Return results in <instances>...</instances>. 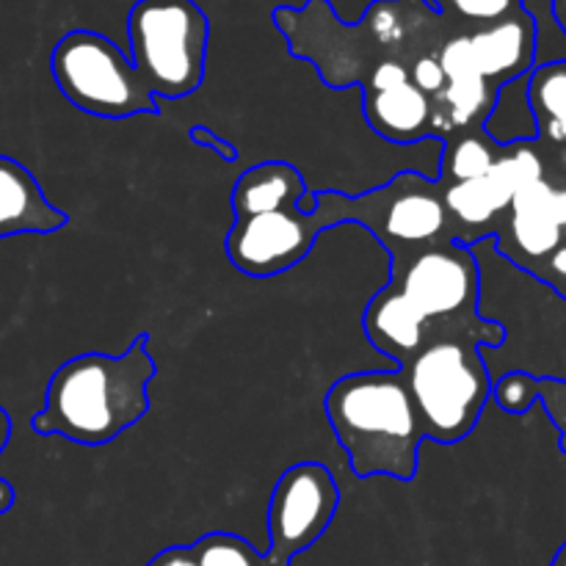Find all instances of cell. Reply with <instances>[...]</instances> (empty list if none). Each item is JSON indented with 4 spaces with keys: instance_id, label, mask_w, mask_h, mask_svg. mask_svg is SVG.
Here are the masks:
<instances>
[{
    "instance_id": "1",
    "label": "cell",
    "mask_w": 566,
    "mask_h": 566,
    "mask_svg": "<svg viewBox=\"0 0 566 566\" xmlns=\"http://www.w3.org/2000/svg\"><path fill=\"white\" fill-rule=\"evenodd\" d=\"M274 25L287 36L291 53L313 61L329 88L363 83L385 61L412 66L464 33L437 14L429 0H376L357 25H343L329 0H310L304 9H274Z\"/></svg>"
},
{
    "instance_id": "2",
    "label": "cell",
    "mask_w": 566,
    "mask_h": 566,
    "mask_svg": "<svg viewBox=\"0 0 566 566\" xmlns=\"http://www.w3.org/2000/svg\"><path fill=\"white\" fill-rule=\"evenodd\" d=\"M155 376L158 365L147 332L119 357L88 352L66 359L50 376L44 407L31 418V429L75 446H111L149 412L147 387Z\"/></svg>"
},
{
    "instance_id": "3",
    "label": "cell",
    "mask_w": 566,
    "mask_h": 566,
    "mask_svg": "<svg viewBox=\"0 0 566 566\" xmlns=\"http://www.w3.org/2000/svg\"><path fill=\"white\" fill-rule=\"evenodd\" d=\"M324 412L357 479L418 475L426 431L401 370L343 376L324 396Z\"/></svg>"
},
{
    "instance_id": "4",
    "label": "cell",
    "mask_w": 566,
    "mask_h": 566,
    "mask_svg": "<svg viewBox=\"0 0 566 566\" xmlns=\"http://www.w3.org/2000/svg\"><path fill=\"white\" fill-rule=\"evenodd\" d=\"M387 287L401 293L426 321L479 346H501L506 332L479 315L481 274L470 247L437 241L390 254Z\"/></svg>"
},
{
    "instance_id": "5",
    "label": "cell",
    "mask_w": 566,
    "mask_h": 566,
    "mask_svg": "<svg viewBox=\"0 0 566 566\" xmlns=\"http://www.w3.org/2000/svg\"><path fill=\"white\" fill-rule=\"evenodd\" d=\"M479 348V343L468 337H440L426 343L398 368L423 423L426 440L457 446L479 426L495 385Z\"/></svg>"
},
{
    "instance_id": "6",
    "label": "cell",
    "mask_w": 566,
    "mask_h": 566,
    "mask_svg": "<svg viewBox=\"0 0 566 566\" xmlns=\"http://www.w3.org/2000/svg\"><path fill=\"white\" fill-rule=\"evenodd\" d=\"M315 224L321 232L346 221L363 224L387 252H407L437 241H453L442 205V182L418 171H401L385 186L346 197L337 191L315 193Z\"/></svg>"
},
{
    "instance_id": "7",
    "label": "cell",
    "mask_w": 566,
    "mask_h": 566,
    "mask_svg": "<svg viewBox=\"0 0 566 566\" xmlns=\"http://www.w3.org/2000/svg\"><path fill=\"white\" fill-rule=\"evenodd\" d=\"M130 64L155 97L199 92L208 61L210 20L193 0H138L127 14Z\"/></svg>"
},
{
    "instance_id": "8",
    "label": "cell",
    "mask_w": 566,
    "mask_h": 566,
    "mask_svg": "<svg viewBox=\"0 0 566 566\" xmlns=\"http://www.w3.org/2000/svg\"><path fill=\"white\" fill-rule=\"evenodd\" d=\"M50 72L59 92L77 111L99 119L158 116V97L125 53L97 31H70L50 55Z\"/></svg>"
},
{
    "instance_id": "9",
    "label": "cell",
    "mask_w": 566,
    "mask_h": 566,
    "mask_svg": "<svg viewBox=\"0 0 566 566\" xmlns=\"http://www.w3.org/2000/svg\"><path fill=\"white\" fill-rule=\"evenodd\" d=\"M340 486L326 464L302 462L287 468L269 501V566H291L315 545L335 520Z\"/></svg>"
},
{
    "instance_id": "10",
    "label": "cell",
    "mask_w": 566,
    "mask_h": 566,
    "mask_svg": "<svg viewBox=\"0 0 566 566\" xmlns=\"http://www.w3.org/2000/svg\"><path fill=\"white\" fill-rule=\"evenodd\" d=\"M539 180H545V164L531 147V142L506 144L492 169L479 180H440L448 230H451L453 241L462 247H473L479 238L495 232V221L506 216L514 193Z\"/></svg>"
},
{
    "instance_id": "11",
    "label": "cell",
    "mask_w": 566,
    "mask_h": 566,
    "mask_svg": "<svg viewBox=\"0 0 566 566\" xmlns=\"http://www.w3.org/2000/svg\"><path fill=\"white\" fill-rule=\"evenodd\" d=\"M318 235L321 227L313 213H302L298 208L276 210L232 221L224 249L232 269L254 280H269L304 263Z\"/></svg>"
},
{
    "instance_id": "12",
    "label": "cell",
    "mask_w": 566,
    "mask_h": 566,
    "mask_svg": "<svg viewBox=\"0 0 566 566\" xmlns=\"http://www.w3.org/2000/svg\"><path fill=\"white\" fill-rule=\"evenodd\" d=\"M468 42L479 75L497 88L528 77L536 66V20L525 9L492 25L473 28Z\"/></svg>"
},
{
    "instance_id": "13",
    "label": "cell",
    "mask_w": 566,
    "mask_h": 566,
    "mask_svg": "<svg viewBox=\"0 0 566 566\" xmlns=\"http://www.w3.org/2000/svg\"><path fill=\"white\" fill-rule=\"evenodd\" d=\"M553 197H556V188L547 180H539L514 193L509 205L506 230L497 232V243L512 241L514 249H509L506 254L523 269L545 263L564 243V230L556 221Z\"/></svg>"
},
{
    "instance_id": "14",
    "label": "cell",
    "mask_w": 566,
    "mask_h": 566,
    "mask_svg": "<svg viewBox=\"0 0 566 566\" xmlns=\"http://www.w3.org/2000/svg\"><path fill=\"white\" fill-rule=\"evenodd\" d=\"M363 329L370 346L385 357L396 359L398 368L407 365L426 343L440 340V337H457L426 321L401 293L390 291V287H381L368 302L363 315Z\"/></svg>"
},
{
    "instance_id": "15",
    "label": "cell",
    "mask_w": 566,
    "mask_h": 566,
    "mask_svg": "<svg viewBox=\"0 0 566 566\" xmlns=\"http://www.w3.org/2000/svg\"><path fill=\"white\" fill-rule=\"evenodd\" d=\"M70 224V216L48 202L36 177L17 160L0 155V238L50 235Z\"/></svg>"
},
{
    "instance_id": "16",
    "label": "cell",
    "mask_w": 566,
    "mask_h": 566,
    "mask_svg": "<svg viewBox=\"0 0 566 566\" xmlns=\"http://www.w3.org/2000/svg\"><path fill=\"white\" fill-rule=\"evenodd\" d=\"M365 122L376 136L392 144H415L431 138V97L412 81L385 92H363Z\"/></svg>"
},
{
    "instance_id": "17",
    "label": "cell",
    "mask_w": 566,
    "mask_h": 566,
    "mask_svg": "<svg viewBox=\"0 0 566 566\" xmlns=\"http://www.w3.org/2000/svg\"><path fill=\"white\" fill-rule=\"evenodd\" d=\"M307 193V182L296 166L285 160H265L249 166L235 180L230 193V208L235 219L276 213V210H296Z\"/></svg>"
},
{
    "instance_id": "18",
    "label": "cell",
    "mask_w": 566,
    "mask_h": 566,
    "mask_svg": "<svg viewBox=\"0 0 566 566\" xmlns=\"http://www.w3.org/2000/svg\"><path fill=\"white\" fill-rule=\"evenodd\" d=\"M501 88L484 77L448 81L442 92L431 97V136L448 138L470 130H484V122L495 111Z\"/></svg>"
},
{
    "instance_id": "19",
    "label": "cell",
    "mask_w": 566,
    "mask_h": 566,
    "mask_svg": "<svg viewBox=\"0 0 566 566\" xmlns=\"http://www.w3.org/2000/svg\"><path fill=\"white\" fill-rule=\"evenodd\" d=\"M525 99L536 122V138L566 144V61L534 66L525 81Z\"/></svg>"
},
{
    "instance_id": "20",
    "label": "cell",
    "mask_w": 566,
    "mask_h": 566,
    "mask_svg": "<svg viewBox=\"0 0 566 566\" xmlns=\"http://www.w3.org/2000/svg\"><path fill=\"white\" fill-rule=\"evenodd\" d=\"M442 149L446 153H442V169L440 177H437L442 182L479 180L492 169L497 155L503 153L501 144L492 142L484 130H470L462 133V136L448 138Z\"/></svg>"
},
{
    "instance_id": "21",
    "label": "cell",
    "mask_w": 566,
    "mask_h": 566,
    "mask_svg": "<svg viewBox=\"0 0 566 566\" xmlns=\"http://www.w3.org/2000/svg\"><path fill=\"white\" fill-rule=\"evenodd\" d=\"M429 6L464 31L492 25L523 11V0H429Z\"/></svg>"
},
{
    "instance_id": "22",
    "label": "cell",
    "mask_w": 566,
    "mask_h": 566,
    "mask_svg": "<svg viewBox=\"0 0 566 566\" xmlns=\"http://www.w3.org/2000/svg\"><path fill=\"white\" fill-rule=\"evenodd\" d=\"M199 566H269L263 553L254 551L243 536L227 534V531H213L205 534L191 545Z\"/></svg>"
},
{
    "instance_id": "23",
    "label": "cell",
    "mask_w": 566,
    "mask_h": 566,
    "mask_svg": "<svg viewBox=\"0 0 566 566\" xmlns=\"http://www.w3.org/2000/svg\"><path fill=\"white\" fill-rule=\"evenodd\" d=\"M536 379L539 376L512 370L492 385V401L509 415H525L536 403Z\"/></svg>"
},
{
    "instance_id": "24",
    "label": "cell",
    "mask_w": 566,
    "mask_h": 566,
    "mask_svg": "<svg viewBox=\"0 0 566 566\" xmlns=\"http://www.w3.org/2000/svg\"><path fill=\"white\" fill-rule=\"evenodd\" d=\"M437 61H440L442 72H446L448 81H464V77H481L479 70H475L473 50H470L468 31L457 33V36L448 39L446 44L437 53Z\"/></svg>"
},
{
    "instance_id": "25",
    "label": "cell",
    "mask_w": 566,
    "mask_h": 566,
    "mask_svg": "<svg viewBox=\"0 0 566 566\" xmlns=\"http://www.w3.org/2000/svg\"><path fill=\"white\" fill-rule=\"evenodd\" d=\"M536 401L545 403L551 420L558 426L562 437H566V379L539 376L536 379Z\"/></svg>"
},
{
    "instance_id": "26",
    "label": "cell",
    "mask_w": 566,
    "mask_h": 566,
    "mask_svg": "<svg viewBox=\"0 0 566 566\" xmlns=\"http://www.w3.org/2000/svg\"><path fill=\"white\" fill-rule=\"evenodd\" d=\"M409 81H412L423 94L434 97L437 92H442V88H446L448 77H446V72H442L437 55H423V59H418L412 66H409Z\"/></svg>"
},
{
    "instance_id": "27",
    "label": "cell",
    "mask_w": 566,
    "mask_h": 566,
    "mask_svg": "<svg viewBox=\"0 0 566 566\" xmlns=\"http://www.w3.org/2000/svg\"><path fill=\"white\" fill-rule=\"evenodd\" d=\"M401 83H409V66L398 64V61H385L368 72V77L363 81V92H385V88L401 86Z\"/></svg>"
},
{
    "instance_id": "28",
    "label": "cell",
    "mask_w": 566,
    "mask_h": 566,
    "mask_svg": "<svg viewBox=\"0 0 566 566\" xmlns=\"http://www.w3.org/2000/svg\"><path fill=\"white\" fill-rule=\"evenodd\" d=\"M188 138H191V142L197 144V147L210 149V153L219 155V158L224 160V164H235V160H238V147H235V144L227 142V138L219 136V133H216V130H210L208 125L188 127Z\"/></svg>"
},
{
    "instance_id": "29",
    "label": "cell",
    "mask_w": 566,
    "mask_h": 566,
    "mask_svg": "<svg viewBox=\"0 0 566 566\" xmlns=\"http://www.w3.org/2000/svg\"><path fill=\"white\" fill-rule=\"evenodd\" d=\"M147 566H199V562L193 556L191 545H175L160 551Z\"/></svg>"
},
{
    "instance_id": "30",
    "label": "cell",
    "mask_w": 566,
    "mask_h": 566,
    "mask_svg": "<svg viewBox=\"0 0 566 566\" xmlns=\"http://www.w3.org/2000/svg\"><path fill=\"white\" fill-rule=\"evenodd\" d=\"M545 263H547V274L542 276H545V280L562 293V296H566V243H562V247L545 260Z\"/></svg>"
},
{
    "instance_id": "31",
    "label": "cell",
    "mask_w": 566,
    "mask_h": 566,
    "mask_svg": "<svg viewBox=\"0 0 566 566\" xmlns=\"http://www.w3.org/2000/svg\"><path fill=\"white\" fill-rule=\"evenodd\" d=\"M14 486L9 484L6 479H0V514L11 512V506H14Z\"/></svg>"
},
{
    "instance_id": "32",
    "label": "cell",
    "mask_w": 566,
    "mask_h": 566,
    "mask_svg": "<svg viewBox=\"0 0 566 566\" xmlns=\"http://www.w3.org/2000/svg\"><path fill=\"white\" fill-rule=\"evenodd\" d=\"M9 440H11V418H9V412L0 407V453L6 451Z\"/></svg>"
},
{
    "instance_id": "33",
    "label": "cell",
    "mask_w": 566,
    "mask_h": 566,
    "mask_svg": "<svg viewBox=\"0 0 566 566\" xmlns=\"http://www.w3.org/2000/svg\"><path fill=\"white\" fill-rule=\"evenodd\" d=\"M553 208H556V221L562 224V230H566V188L564 191H556V197H553Z\"/></svg>"
},
{
    "instance_id": "34",
    "label": "cell",
    "mask_w": 566,
    "mask_h": 566,
    "mask_svg": "<svg viewBox=\"0 0 566 566\" xmlns=\"http://www.w3.org/2000/svg\"><path fill=\"white\" fill-rule=\"evenodd\" d=\"M551 9H553V17H556L558 28H562V33L566 36V0H551Z\"/></svg>"
},
{
    "instance_id": "35",
    "label": "cell",
    "mask_w": 566,
    "mask_h": 566,
    "mask_svg": "<svg viewBox=\"0 0 566 566\" xmlns=\"http://www.w3.org/2000/svg\"><path fill=\"white\" fill-rule=\"evenodd\" d=\"M551 566H566V542L562 545V551L556 553V558H553Z\"/></svg>"
},
{
    "instance_id": "36",
    "label": "cell",
    "mask_w": 566,
    "mask_h": 566,
    "mask_svg": "<svg viewBox=\"0 0 566 566\" xmlns=\"http://www.w3.org/2000/svg\"><path fill=\"white\" fill-rule=\"evenodd\" d=\"M562 451L566 453V437H562Z\"/></svg>"
},
{
    "instance_id": "37",
    "label": "cell",
    "mask_w": 566,
    "mask_h": 566,
    "mask_svg": "<svg viewBox=\"0 0 566 566\" xmlns=\"http://www.w3.org/2000/svg\"><path fill=\"white\" fill-rule=\"evenodd\" d=\"M564 169H566V158H564Z\"/></svg>"
}]
</instances>
